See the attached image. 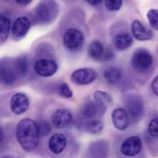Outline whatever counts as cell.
Wrapping results in <instances>:
<instances>
[{"mask_svg": "<svg viewBox=\"0 0 158 158\" xmlns=\"http://www.w3.org/2000/svg\"><path fill=\"white\" fill-rule=\"evenodd\" d=\"M40 136L38 124L33 119L23 118L18 123L16 138L23 151H33L39 144Z\"/></svg>", "mask_w": 158, "mask_h": 158, "instance_id": "1", "label": "cell"}, {"mask_svg": "<svg viewBox=\"0 0 158 158\" xmlns=\"http://www.w3.org/2000/svg\"><path fill=\"white\" fill-rule=\"evenodd\" d=\"M59 11V7L55 1H43L37 5L34 10V15L37 21L41 24L52 23Z\"/></svg>", "mask_w": 158, "mask_h": 158, "instance_id": "2", "label": "cell"}, {"mask_svg": "<svg viewBox=\"0 0 158 158\" xmlns=\"http://www.w3.org/2000/svg\"><path fill=\"white\" fill-rule=\"evenodd\" d=\"M154 64V58L151 53L146 49H138L131 56L132 68L140 73L148 71Z\"/></svg>", "mask_w": 158, "mask_h": 158, "instance_id": "3", "label": "cell"}, {"mask_svg": "<svg viewBox=\"0 0 158 158\" xmlns=\"http://www.w3.org/2000/svg\"><path fill=\"white\" fill-rule=\"evenodd\" d=\"M125 106L127 108V113L129 117L133 121L140 120L144 112L143 101L142 97L138 94H128L125 99Z\"/></svg>", "mask_w": 158, "mask_h": 158, "instance_id": "4", "label": "cell"}, {"mask_svg": "<svg viewBox=\"0 0 158 158\" xmlns=\"http://www.w3.org/2000/svg\"><path fill=\"white\" fill-rule=\"evenodd\" d=\"M84 43L83 33L76 28L67 30L63 35V44L69 51H78Z\"/></svg>", "mask_w": 158, "mask_h": 158, "instance_id": "5", "label": "cell"}, {"mask_svg": "<svg viewBox=\"0 0 158 158\" xmlns=\"http://www.w3.org/2000/svg\"><path fill=\"white\" fill-rule=\"evenodd\" d=\"M143 142L142 139L138 136H131L126 139L121 146L120 152L124 156L127 157H135L142 152Z\"/></svg>", "mask_w": 158, "mask_h": 158, "instance_id": "6", "label": "cell"}, {"mask_svg": "<svg viewBox=\"0 0 158 158\" xmlns=\"http://www.w3.org/2000/svg\"><path fill=\"white\" fill-rule=\"evenodd\" d=\"M97 78V72L89 68L84 69H79L75 70L71 76L70 80L72 82L78 85H88L93 83Z\"/></svg>", "mask_w": 158, "mask_h": 158, "instance_id": "7", "label": "cell"}, {"mask_svg": "<svg viewBox=\"0 0 158 158\" xmlns=\"http://www.w3.org/2000/svg\"><path fill=\"white\" fill-rule=\"evenodd\" d=\"M57 64L56 61L47 58H41L35 61L33 69L37 75L44 78H48L56 74L57 71Z\"/></svg>", "mask_w": 158, "mask_h": 158, "instance_id": "8", "label": "cell"}, {"mask_svg": "<svg viewBox=\"0 0 158 158\" xmlns=\"http://www.w3.org/2000/svg\"><path fill=\"white\" fill-rule=\"evenodd\" d=\"M0 71H1V81L5 85L14 84L19 77L13 60H2Z\"/></svg>", "mask_w": 158, "mask_h": 158, "instance_id": "9", "label": "cell"}, {"mask_svg": "<svg viewBox=\"0 0 158 158\" xmlns=\"http://www.w3.org/2000/svg\"><path fill=\"white\" fill-rule=\"evenodd\" d=\"M30 106V101L28 96L23 93H17L12 95L10 99V109L11 111L17 115L24 114Z\"/></svg>", "mask_w": 158, "mask_h": 158, "instance_id": "10", "label": "cell"}, {"mask_svg": "<svg viewBox=\"0 0 158 158\" xmlns=\"http://www.w3.org/2000/svg\"><path fill=\"white\" fill-rule=\"evenodd\" d=\"M72 115L68 109H57L52 116V124L56 129H65L72 122Z\"/></svg>", "mask_w": 158, "mask_h": 158, "instance_id": "11", "label": "cell"}, {"mask_svg": "<svg viewBox=\"0 0 158 158\" xmlns=\"http://www.w3.org/2000/svg\"><path fill=\"white\" fill-rule=\"evenodd\" d=\"M106 111V106H101L95 102H88L86 103L81 109V115L83 118H88L89 120L92 119H98L97 118L103 116Z\"/></svg>", "mask_w": 158, "mask_h": 158, "instance_id": "12", "label": "cell"}, {"mask_svg": "<svg viewBox=\"0 0 158 158\" xmlns=\"http://www.w3.org/2000/svg\"><path fill=\"white\" fill-rule=\"evenodd\" d=\"M112 122L114 127L118 131H125L130 124V118L127 111L124 108L118 107L112 112Z\"/></svg>", "mask_w": 158, "mask_h": 158, "instance_id": "13", "label": "cell"}, {"mask_svg": "<svg viewBox=\"0 0 158 158\" xmlns=\"http://www.w3.org/2000/svg\"><path fill=\"white\" fill-rule=\"evenodd\" d=\"M31 22L27 17H19L13 23L11 31L15 38H23L31 29Z\"/></svg>", "mask_w": 158, "mask_h": 158, "instance_id": "14", "label": "cell"}, {"mask_svg": "<svg viewBox=\"0 0 158 158\" xmlns=\"http://www.w3.org/2000/svg\"><path fill=\"white\" fill-rule=\"evenodd\" d=\"M131 32L138 41H149L154 37V32L147 29L140 20H134L131 23Z\"/></svg>", "mask_w": 158, "mask_h": 158, "instance_id": "15", "label": "cell"}, {"mask_svg": "<svg viewBox=\"0 0 158 158\" xmlns=\"http://www.w3.org/2000/svg\"><path fill=\"white\" fill-rule=\"evenodd\" d=\"M109 145L106 141L100 140L93 143L88 149L89 158H106Z\"/></svg>", "mask_w": 158, "mask_h": 158, "instance_id": "16", "label": "cell"}, {"mask_svg": "<svg viewBox=\"0 0 158 158\" xmlns=\"http://www.w3.org/2000/svg\"><path fill=\"white\" fill-rule=\"evenodd\" d=\"M67 146V138L63 133H55L50 137L48 147L54 155L61 154Z\"/></svg>", "mask_w": 158, "mask_h": 158, "instance_id": "17", "label": "cell"}, {"mask_svg": "<svg viewBox=\"0 0 158 158\" xmlns=\"http://www.w3.org/2000/svg\"><path fill=\"white\" fill-rule=\"evenodd\" d=\"M132 43H133L132 36L126 31L119 32L117 35H115L113 38V44L115 47L119 51L127 50L132 45Z\"/></svg>", "mask_w": 158, "mask_h": 158, "instance_id": "18", "label": "cell"}, {"mask_svg": "<svg viewBox=\"0 0 158 158\" xmlns=\"http://www.w3.org/2000/svg\"><path fill=\"white\" fill-rule=\"evenodd\" d=\"M104 78L109 84H117L122 78V71L116 67H109L103 72Z\"/></svg>", "mask_w": 158, "mask_h": 158, "instance_id": "19", "label": "cell"}, {"mask_svg": "<svg viewBox=\"0 0 158 158\" xmlns=\"http://www.w3.org/2000/svg\"><path fill=\"white\" fill-rule=\"evenodd\" d=\"M106 46L100 41H93L88 47V54L90 57L95 60H100L104 55Z\"/></svg>", "mask_w": 158, "mask_h": 158, "instance_id": "20", "label": "cell"}, {"mask_svg": "<svg viewBox=\"0 0 158 158\" xmlns=\"http://www.w3.org/2000/svg\"><path fill=\"white\" fill-rule=\"evenodd\" d=\"M10 26H11L10 19L5 15H1L0 16V42L1 44L5 43L6 39L8 38Z\"/></svg>", "mask_w": 158, "mask_h": 158, "instance_id": "21", "label": "cell"}, {"mask_svg": "<svg viewBox=\"0 0 158 158\" xmlns=\"http://www.w3.org/2000/svg\"><path fill=\"white\" fill-rule=\"evenodd\" d=\"M84 128L88 133L95 135V134H99L103 131L104 123L99 119H92V120H89L88 122H86Z\"/></svg>", "mask_w": 158, "mask_h": 158, "instance_id": "22", "label": "cell"}, {"mask_svg": "<svg viewBox=\"0 0 158 158\" xmlns=\"http://www.w3.org/2000/svg\"><path fill=\"white\" fill-rule=\"evenodd\" d=\"M94 102L101 105V106H107L109 104L112 103L113 99H112V96L106 93V92H103V91H96L94 92Z\"/></svg>", "mask_w": 158, "mask_h": 158, "instance_id": "23", "label": "cell"}, {"mask_svg": "<svg viewBox=\"0 0 158 158\" xmlns=\"http://www.w3.org/2000/svg\"><path fill=\"white\" fill-rule=\"evenodd\" d=\"M16 70L19 74V77H23L28 72V61L27 58L24 56H20L13 60Z\"/></svg>", "mask_w": 158, "mask_h": 158, "instance_id": "24", "label": "cell"}, {"mask_svg": "<svg viewBox=\"0 0 158 158\" xmlns=\"http://www.w3.org/2000/svg\"><path fill=\"white\" fill-rule=\"evenodd\" d=\"M147 19L153 29L158 31V9L152 8L147 12Z\"/></svg>", "mask_w": 158, "mask_h": 158, "instance_id": "25", "label": "cell"}, {"mask_svg": "<svg viewBox=\"0 0 158 158\" xmlns=\"http://www.w3.org/2000/svg\"><path fill=\"white\" fill-rule=\"evenodd\" d=\"M148 135L151 139H158V117L154 118L148 125Z\"/></svg>", "mask_w": 158, "mask_h": 158, "instance_id": "26", "label": "cell"}, {"mask_svg": "<svg viewBox=\"0 0 158 158\" xmlns=\"http://www.w3.org/2000/svg\"><path fill=\"white\" fill-rule=\"evenodd\" d=\"M123 5L122 0H106L105 6L108 11H118Z\"/></svg>", "mask_w": 158, "mask_h": 158, "instance_id": "27", "label": "cell"}, {"mask_svg": "<svg viewBox=\"0 0 158 158\" xmlns=\"http://www.w3.org/2000/svg\"><path fill=\"white\" fill-rule=\"evenodd\" d=\"M58 93H59L60 96H62L63 98H66V99H69L73 95V93H72L71 89L65 82H62L59 85V87H58Z\"/></svg>", "mask_w": 158, "mask_h": 158, "instance_id": "28", "label": "cell"}, {"mask_svg": "<svg viewBox=\"0 0 158 158\" xmlns=\"http://www.w3.org/2000/svg\"><path fill=\"white\" fill-rule=\"evenodd\" d=\"M37 124H38V128H39L41 136H47L51 132V127L49 126V124L46 121L40 120Z\"/></svg>", "mask_w": 158, "mask_h": 158, "instance_id": "29", "label": "cell"}, {"mask_svg": "<svg viewBox=\"0 0 158 158\" xmlns=\"http://www.w3.org/2000/svg\"><path fill=\"white\" fill-rule=\"evenodd\" d=\"M115 57V54L113 52V50L110 47H106L104 55L101 58V61H108V60H112Z\"/></svg>", "mask_w": 158, "mask_h": 158, "instance_id": "30", "label": "cell"}, {"mask_svg": "<svg viewBox=\"0 0 158 158\" xmlns=\"http://www.w3.org/2000/svg\"><path fill=\"white\" fill-rule=\"evenodd\" d=\"M151 89H152L153 93L156 96H158V76H156L154 79V81H152V83H151Z\"/></svg>", "mask_w": 158, "mask_h": 158, "instance_id": "31", "label": "cell"}, {"mask_svg": "<svg viewBox=\"0 0 158 158\" xmlns=\"http://www.w3.org/2000/svg\"><path fill=\"white\" fill-rule=\"evenodd\" d=\"M15 2L20 6H27L31 3V0H16Z\"/></svg>", "mask_w": 158, "mask_h": 158, "instance_id": "32", "label": "cell"}, {"mask_svg": "<svg viewBox=\"0 0 158 158\" xmlns=\"http://www.w3.org/2000/svg\"><path fill=\"white\" fill-rule=\"evenodd\" d=\"M88 3H89L90 5H92V6H96V5L101 4L102 1H100V0H89Z\"/></svg>", "mask_w": 158, "mask_h": 158, "instance_id": "33", "label": "cell"}, {"mask_svg": "<svg viewBox=\"0 0 158 158\" xmlns=\"http://www.w3.org/2000/svg\"><path fill=\"white\" fill-rule=\"evenodd\" d=\"M2 158H11V157H9V156H3Z\"/></svg>", "mask_w": 158, "mask_h": 158, "instance_id": "34", "label": "cell"}]
</instances>
